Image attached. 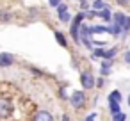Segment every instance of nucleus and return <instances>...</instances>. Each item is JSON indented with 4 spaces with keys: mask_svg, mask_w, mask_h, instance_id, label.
I'll return each mask as SVG.
<instances>
[{
    "mask_svg": "<svg viewBox=\"0 0 130 121\" xmlns=\"http://www.w3.org/2000/svg\"><path fill=\"white\" fill-rule=\"evenodd\" d=\"M94 82H96V77L93 75L91 70H80V85L84 91L94 89Z\"/></svg>",
    "mask_w": 130,
    "mask_h": 121,
    "instance_id": "3",
    "label": "nucleus"
},
{
    "mask_svg": "<svg viewBox=\"0 0 130 121\" xmlns=\"http://www.w3.org/2000/svg\"><path fill=\"white\" fill-rule=\"evenodd\" d=\"M112 121H126V114L125 112H118V114H110Z\"/></svg>",
    "mask_w": 130,
    "mask_h": 121,
    "instance_id": "24",
    "label": "nucleus"
},
{
    "mask_svg": "<svg viewBox=\"0 0 130 121\" xmlns=\"http://www.w3.org/2000/svg\"><path fill=\"white\" fill-rule=\"evenodd\" d=\"M114 4L119 7H130V0H114Z\"/></svg>",
    "mask_w": 130,
    "mask_h": 121,
    "instance_id": "26",
    "label": "nucleus"
},
{
    "mask_svg": "<svg viewBox=\"0 0 130 121\" xmlns=\"http://www.w3.org/2000/svg\"><path fill=\"white\" fill-rule=\"evenodd\" d=\"M121 32H123V27L121 25H116V23H109V36H112V38H119L121 36Z\"/></svg>",
    "mask_w": 130,
    "mask_h": 121,
    "instance_id": "13",
    "label": "nucleus"
},
{
    "mask_svg": "<svg viewBox=\"0 0 130 121\" xmlns=\"http://www.w3.org/2000/svg\"><path fill=\"white\" fill-rule=\"evenodd\" d=\"M103 85H105V78H103V77H98L96 82H94V87H96V89H103Z\"/></svg>",
    "mask_w": 130,
    "mask_h": 121,
    "instance_id": "25",
    "label": "nucleus"
},
{
    "mask_svg": "<svg viewBox=\"0 0 130 121\" xmlns=\"http://www.w3.org/2000/svg\"><path fill=\"white\" fill-rule=\"evenodd\" d=\"M55 11H57V14H62V13L70 11V6H68V2H61V4L55 7Z\"/></svg>",
    "mask_w": 130,
    "mask_h": 121,
    "instance_id": "19",
    "label": "nucleus"
},
{
    "mask_svg": "<svg viewBox=\"0 0 130 121\" xmlns=\"http://www.w3.org/2000/svg\"><path fill=\"white\" fill-rule=\"evenodd\" d=\"M110 75H112V70H107V68H100V77L107 78V77H110Z\"/></svg>",
    "mask_w": 130,
    "mask_h": 121,
    "instance_id": "27",
    "label": "nucleus"
},
{
    "mask_svg": "<svg viewBox=\"0 0 130 121\" xmlns=\"http://www.w3.org/2000/svg\"><path fill=\"white\" fill-rule=\"evenodd\" d=\"M87 9H91V0H84V2H80L78 4V11H87Z\"/></svg>",
    "mask_w": 130,
    "mask_h": 121,
    "instance_id": "23",
    "label": "nucleus"
},
{
    "mask_svg": "<svg viewBox=\"0 0 130 121\" xmlns=\"http://www.w3.org/2000/svg\"><path fill=\"white\" fill-rule=\"evenodd\" d=\"M71 18H73V14L70 13V11H66V13H62V14H57V20L61 22V23H71Z\"/></svg>",
    "mask_w": 130,
    "mask_h": 121,
    "instance_id": "16",
    "label": "nucleus"
},
{
    "mask_svg": "<svg viewBox=\"0 0 130 121\" xmlns=\"http://www.w3.org/2000/svg\"><path fill=\"white\" fill-rule=\"evenodd\" d=\"M32 121H55L54 119V114L50 110H36L34 116H32Z\"/></svg>",
    "mask_w": 130,
    "mask_h": 121,
    "instance_id": "6",
    "label": "nucleus"
},
{
    "mask_svg": "<svg viewBox=\"0 0 130 121\" xmlns=\"http://www.w3.org/2000/svg\"><path fill=\"white\" fill-rule=\"evenodd\" d=\"M16 62L14 54L11 52H0V68H11Z\"/></svg>",
    "mask_w": 130,
    "mask_h": 121,
    "instance_id": "4",
    "label": "nucleus"
},
{
    "mask_svg": "<svg viewBox=\"0 0 130 121\" xmlns=\"http://www.w3.org/2000/svg\"><path fill=\"white\" fill-rule=\"evenodd\" d=\"M54 39H55V43L61 46V48H70V41H68V38H66V34L62 32V30H59V29H54Z\"/></svg>",
    "mask_w": 130,
    "mask_h": 121,
    "instance_id": "5",
    "label": "nucleus"
},
{
    "mask_svg": "<svg viewBox=\"0 0 130 121\" xmlns=\"http://www.w3.org/2000/svg\"><path fill=\"white\" fill-rule=\"evenodd\" d=\"M123 62H125L126 66H130V48H128V50L123 54Z\"/></svg>",
    "mask_w": 130,
    "mask_h": 121,
    "instance_id": "30",
    "label": "nucleus"
},
{
    "mask_svg": "<svg viewBox=\"0 0 130 121\" xmlns=\"http://www.w3.org/2000/svg\"><path fill=\"white\" fill-rule=\"evenodd\" d=\"M73 2H77V4H80V2H84V0H73Z\"/></svg>",
    "mask_w": 130,
    "mask_h": 121,
    "instance_id": "35",
    "label": "nucleus"
},
{
    "mask_svg": "<svg viewBox=\"0 0 130 121\" xmlns=\"http://www.w3.org/2000/svg\"><path fill=\"white\" fill-rule=\"evenodd\" d=\"M84 22H86V13L84 11H77L73 14V18H71V23L73 25H82Z\"/></svg>",
    "mask_w": 130,
    "mask_h": 121,
    "instance_id": "15",
    "label": "nucleus"
},
{
    "mask_svg": "<svg viewBox=\"0 0 130 121\" xmlns=\"http://www.w3.org/2000/svg\"><path fill=\"white\" fill-rule=\"evenodd\" d=\"M105 7H110L109 2H105V0H91V9L102 11V9H105Z\"/></svg>",
    "mask_w": 130,
    "mask_h": 121,
    "instance_id": "14",
    "label": "nucleus"
},
{
    "mask_svg": "<svg viewBox=\"0 0 130 121\" xmlns=\"http://www.w3.org/2000/svg\"><path fill=\"white\" fill-rule=\"evenodd\" d=\"M59 96L62 100H70V94L66 93V87H59Z\"/></svg>",
    "mask_w": 130,
    "mask_h": 121,
    "instance_id": "29",
    "label": "nucleus"
},
{
    "mask_svg": "<svg viewBox=\"0 0 130 121\" xmlns=\"http://www.w3.org/2000/svg\"><path fill=\"white\" fill-rule=\"evenodd\" d=\"M62 121H70V117H68V114H62Z\"/></svg>",
    "mask_w": 130,
    "mask_h": 121,
    "instance_id": "34",
    "label": "nucleus"
},
{
    "mask_svg": "<svg viewBox=\"0 0 130 121\" xmlns=\"http://www.w3.org/2000/svg\"><path fill=\"white\" fill-rule=\"evenodd\" d=\"M29 71H30L34 77H45V71L39 70V68H36V66H29Z\"/></svg>",
    "mask_w": 130,
    "mask_h": 121,
    "instance_id": "20",
    "label": "nucleus"
},
{
    "mask_svg": "<svg viewBox=\"0 0 130 121\" xmlns=\"http://www.w3.org/2000/svg\"><path fill=\"white\" fill-rule=\"evenodd\" d=\"M39 14H41V9L39 7H36V6L34 7H29V16L30 18H38Z\"/></svg>",
    "mask_w": 130,
    "mask_h": 121,
    "instance_id": "22",
    "label": "nucleus"
},
{
    "mask_svg": "<svg viewBox=\"0 0 130 121\" xmlns=\"http://www.w3.org/2000/svg\"><path fill=\"white\" fill-rule=\"evenodd\" d=\"M126 101H128V107H130V94H128V100H126Z\"/></svg>",
    "mask_w": 130,
    "mask_h": 121,
    "instance_id": "36",
    "label": "nucleus"
},
{
    "mask_svg": "<svg viewBox=\"0 0 130 121\" xmlns=\"http://www.w3.org/2000/svg\"><path fill=\"white\" fill-rule=\"evenodd\" d=\"M107 48V46H105ZM105 48L103 46H94L91 52H89V57H91V61H100L102 57H103V52H105Z\"/></svg>",
    "mask_w": 130,
    "mask_h": 121,
    "instance_id": "11",
    "label": "nucleus"
},
{
    "mask_svg": "<svg viewBox=\"0 0 130 121\" xmlns=\"http://www.w3.org/2000/svg\"><path fill=\"white\" fill-rule=\"evenodd\" d=\"M126 13H123V11H112V23H116V25H121L123 27V23H125V20H126Z\"/></svg>",
    "mask_w": 130,
    "mask_h": 121,
    "instance_id": "9",
    "label": "nucleus"
},
{
    "mask_svg": "<svg viewBox=\"0 0 130 121\" xmlns=\"http://www.w3.org/2000/svg\"><path fill=\"white\" fill-rule=\"evenodd\" d=\"M121 100H123V94H121V91H119V89L110 91V93H109V96H107V101H109V103H121Z\"/></svg>",
    "mask_w": 130,
    "mask_h": 121,
    "instance_id": "10",
    "label": "nucleus"
},
{
    "mask_svg": "<svg viewBox=\"0 0 130 121\" xmlns=\"http://www.w3.org/2000/svg\"><path fill=\"white\" fill-rule=\"evenodd\" d=\"M94 119H96V112H91V114H87L82 121H94Z\"/></svg>",
    "mask_w": 130,
    "mask_h": 121,
    "instance_id": "32",
    "label": "nucleus"
},
{
    "mask_svg": "<svg viewBox=\"0 0 130 121\" xmlns=\"http://www.w3.org/2000/svg\"><path fill=\"white\" fill-rule=\"evenodd\" d=\"M98 18H100L102 23H105V25L112 23V9H110V7H105V9L98 11Z\"/></svg>",
    "mask_w": 130,
    "mask_h": 121,
    "instance_id": "7",
    "label": "nucleus"
},
{
    "mask_svg": "<svg viewBox=\"0 0 130 121\" xmlns=\"http://www.w3.org/2000/svg\"><path fill=\"white\" fill-rule=\"evenodd\" d=\"M109 112H110V114L121 112V103H109Z\"/></svg>",
    "mask_w": 130,
    "mask_h": 121,
    "instance_id": "21",
    "label": "nucleus"
},
{
    "mask_svg": "<svg viewBox=\"0 0 130 121\" xmlns=\"http://www.w3.org/2000/svg\"><path fill=\"white\" fill-rule=\"evenodd\" d=\"M100 68L112 70V68H114V59H102V61H100Z\"/></svg>",
    "mask_w": 130,
    "mask_h": 121,
    "instance_id": "17",
    "label": "nucleus"
},
{
    "mask_svg": "<svg viewBox=\"0 0 130 121\" xmlns=\"http://www.w3.org/2000/svg\"><path fill=\"white\" fill-rule=\"evenodd\" d=\"M94 18H98V11H94V9H87V11H86V22H93Z\"/></svg>",
    "mask_w": 130,
    "mask_h": 121,
    "instance_id": "18",
    "label": "nucleus"
},
{
    "mask_svg": "<svg viewBox=\"0 0 130 121\" xmlns=\"http://www.w3.org/2000/svg\"><path fill=\"white\" fill-rule=\"evenodd\" d=\"M61 2H64V0H48V7H52V9H55Z\"/></svg>",
    "mask_w": 130,
    "mask_h": 121,
    "instance_id": "31",
    "label": "nucleus"
},
{
    "mask_svg": "<svg viewBox=\"0 0 130 121\" xmlns=\"http://www.w3.org/2000/svg\"><path fill=\"white\" fill-rule=\"evenodd\" d=\"M14 22V14L9 9H0V23H13Z\"/></svg>",
    "mask_w": 130,
    "mask_h": 121,
    "instance_id": "8",
    "label": "nucleus"
},
{
    "mask_svg": "<svg viewBox=\"0 0 130 121\" xmlns=\"http://www.w3.org/2000/svg\"><path fill=\"white\" fill-rule=\"evenodd\" d=\"M118 52H119V46H118V45H114V46H110V48H105L102 59H116V57H118ZM102 59H100V61H102Z\"/></svg>",
    "mask_w": 130,
    "mask_h": 121,
    "instance_id": "12",
    "label": "nucleus"
},
{
    "mask_svg": "<svg viewBox=\"0 0 130 121\" xmlns=\"http://www.w3.org/2000/svg\"><path fill=\"white\" fill-rule=\"evenodd\" d=\"M14 114V103L7 96H0V121H7Z\"/></svg>",
    "mask_w": 130,
    "mask_h": 121,
    "instance_id": "2",
    "label": "nucleus"
},
{
    "mask_svg": "<svg viewBox=\"0 0 130 121\" xmlns=\"http://www.w3.org/2000/svg\"><path fill=\"white\" fill-rule=\"evenodd\" d=\"M71 66H73V68H75V70H78V68H80V66H78V61H77V59H75V55H73V57H71Z\"/></svg>",
    "mask_w": 130,
    "mask_h": 121,
    "instance_id": "33",
    "label": "nucleus"
},
{
    "mask_svg": "<svg viewBox=\"0 0 130 121\" xmlns=\"http://www.w3.org/2000/svg\"><path fill=\"white\" fill-rule=\"evenodd\" d=\"M70 105L75 109V110H82L86 105H87V94L84 89H75L71 94H70Z\"/></svg>",
    "mask_w": 130,
    "mask_h": 121,
    "instance_id": "1",
    "label": "nucleus"
},
{
    "mask_svg": "<svg viewBox=\"0 0 130 121\" xmlns=\"http://www.w3.org/2000/svg\"><path fill=\"white\" fill-rule=\"evenodd\" d=\"M123 32H126V34L130 36V16H126V20H125V23H123Z\"/></svg>",
    "mask_w": 130,
    "mask_h": 121,
    "instance_id": "28",
    "label": "nucleus"
}]
</instances>
